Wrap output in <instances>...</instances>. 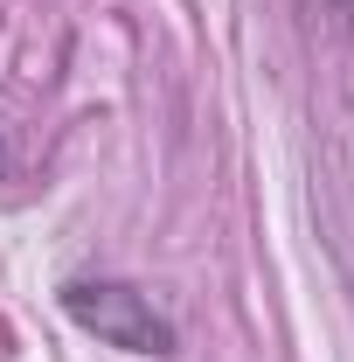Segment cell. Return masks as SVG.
Returning a JSON list of instances; mask_svg holds the SVG:
<instances>
[{
    "label": "cell",
    "instance_id": "6da1fadb",
    "mask_svg": "<svg viewBox=\"0 0 354 362\" xmlns=\"http://www.w3.org/2000/svg\"><path fill=\"white\" fill-rule=\"evenodd\" d=\"M63 314L84 334L126 349V356H174V320L126 279H70L63 286Z\"/></svg>",
    "mask_w": 354,
    "mask_h": 362
},
{
    "label": "cell",
    "instance_id": "7a4b0ae2",
    "mask_svg": "<svg viewBox=\"0 0 354 362\" xmlns=\"http://www.w3.org/2000/svg\"><path fill=\"white\" fill-rule=\"evenodd\" d=\"M312 7H334V14H341V0H312Z\"/></svg>",
    "mask_w": 354,
    "mask_h": 362
}]
</instances>
